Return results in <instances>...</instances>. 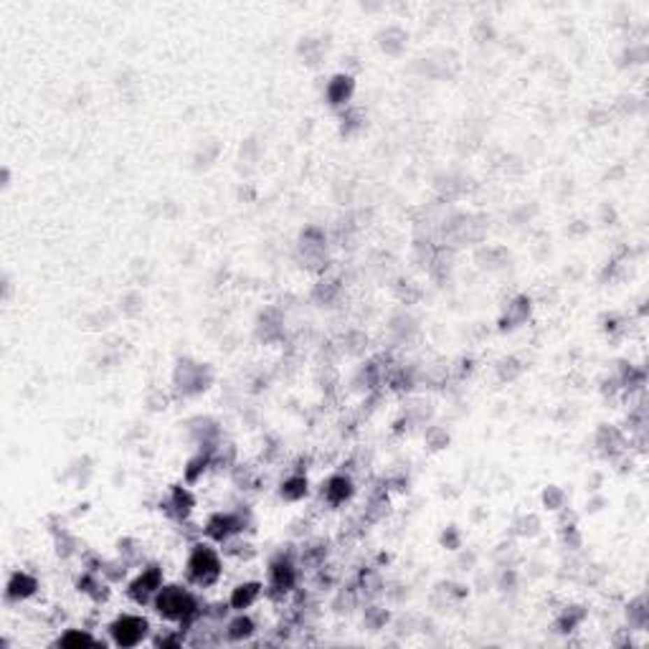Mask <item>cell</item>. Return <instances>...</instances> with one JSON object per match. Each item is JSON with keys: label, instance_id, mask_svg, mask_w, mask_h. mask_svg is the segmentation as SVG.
<instances>
[{"label": "cell", "instance_id": "3957f363", "mask_svg": "<svg viewBox=\"0 0 649 649\" xmlns=\"http://www.w3.org/2000/svg\"><path fill=\"white\" fill-rule=\"evenodd\" d=\"M145 629L148 624L137 619V616H122L120 622L112 627V634H115V642L122 644V647H132L145 636Z\"/></svg>", "mask_w": 649, "mask_h": 649}, {"label": "cell", "instance_id": "7a4b0ae2", "mask_svg": "<svg viewBox=\"0 0 649 649\" xmlns=\"http://www.w3.org/2000/svg\"><path fill=\"white\" fill-rule=\"evenodd\" d=\"M188 571L190 578L196 583H201V586L213 583L218 578V571H221V561H218L216 550H211L208 545H198L193 550V555H190Z\"/></svg>", "mask_w": 649, "mask_h": 649}, {"label": "cell", "instance_id": "277c9868", "mask_svg": "<svg viewBox=\"0 0 649 649\" xmlns=\"http://www.w3.org/2000/svg\"><path fill=\"white\" fill-rule=\"evenodd\" d=\"M257 594H259V586H238L236 594L231 596V604H234L236 608L249 606V604L257 599Z\"/></svg>", "mask_w": 649, "mask_h": 649}, {"label": "cell", "instance_id": "6da1fadb", "mask_svg": "<svg viewBox=\"0 0 649 649\" xmlns=\"http://www.w3.org/2000/svg\"><path fill=\"white\" fill-rule=\"evenodd\" d=\"M155 606L162 616H168V619H178V622L193 616V611H196V604H193L190 594L188 591H183L180 586L162 588L160 594H157V599H155Z\"/></svg>", "mask_w": 649, "mask_h": 649}, {"label": "cell", "instance_id": "5b68a950", "mask_svg": "<svg viewBox=\"0 0 649 649\" xmlns=\"http://www.w3.org/2000/svg\"><path fill=\"white\" fill-rule=\"evenodd\" d=\"M251 632H254V624H251L249 619H236V622L229 627L231 639H241V636H249Z\"/></svg>", "mask_w": 649, "mask_h": 649}, {"label": "cell", "instance_id": "8992f818", "mask_svg": "<svg viewBox=\"0 0 649 649\" xmlns=\"http://www.w3.org/2000/svg\"><path fill=\"white\" fill-rule=\"evenodd\" d=\"M61 644H92V636L87 634H69L61 639Z\"/></svg>", "mask_w": 649, "mask_h": 649}]
</instances>
